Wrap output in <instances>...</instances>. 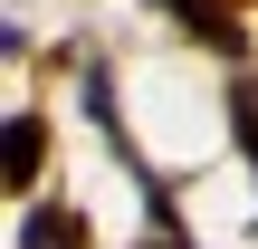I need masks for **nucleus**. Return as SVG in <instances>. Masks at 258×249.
<instances>
[{
	"label": "nucleus",
	"instance_id": "obj_1",
	"mask_svg": "<svg viewBox=\"0 0 258 249\" xmlns=\"http://www.w3.org/2000/svg\"><path fill=\"white\" fill-rule=\"evenodd\" d=\"M19 249H86V221L57 211V202H38V211L19 221Z\"/></svg>",
	"mask_w": 258,
	"mask_h": 249
},
{
	"label": "nucleus",
	"instance_id": "obj_2",
	"mask_svg": "<svg viewBox=\"0 0 258 249\" xmlns=\"http://www.w3.org/2000/svg\"><path fill=\"white\" fill-rule=\"evenodd\" d=\"M163 10H182V29H191V38H211V48H239V19H230L220 0H163Z\"/></svg>",
	"mask_w": 258,
	"mask_h": 249
},
{
	"label": "nucleus",
	"instance_id": "obj_3",
	"mask_svg": "<svg viewBox=\"0 0 258 249\" xmlns=\"http://www.w3.org/2000/svg\"><path fill=\"white\" fill-rule=\"evenodd\" d=\"M0 163H10V192H29V182H38V115H19V125H10Z\"/></svg>",
	"mask_w": 258,
	"mask_h": 249
},
{
	"label": "nucleus",
	"instance_id": "obj_4",
	"mask_svg": "<svg viewBox=\"0 0 258 249\" xmlns=\"http://www.w3.org/2000/svg\"><path fill=\"white\" fill-rule=\"evenodd\" d=\"M239 134H249V154H258V86L239 96Z\"/></svg>",
	"mask_w": 258,
	"mask_h": 249
}]
</instances>
